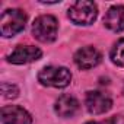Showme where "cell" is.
<instances>
[{"mask_svg":"<svg viewBox=\"0 0 124 124\" xmlns=\"http://www.w3.org/2000/svg\"><path fill=\"white\" fill-rule=\"evenodd\" d=\"M26 25V13L21 9H8L0 18V32L5 38L15 37L23 31Z\"/></svg>","mask_w":124,"mask_h":124,"instance_id":"6da1fadb","label":"cell"},{"mask_svg":"<svg viewBox=\"0 0 124 124\" xmlns=\"http://www.w3.org/2000/svg\"><path fill=\"white\" fill-rule=\"evenodd\" d=\"M98 16V8L93 2L79 0L69 8V18L76 25H91Z\"/></svg>","mask_w":124,"mask_h":124,"instance_id":"7a4b0ae2","label":"cell"},{"mask_svg":"<svg viewBox=\"0 0 124 124\" xmlns=\"http://www.w3.org/2000/svg\"><path fill=\"white\" fill-rule=\"evenodd\" d=\"M58 22L51 15L38 16L32 23V35L41 42H53L57 38Z\"/></svg>","mask_w":124,"mask_h":124,"instance_id":"3957f363","label":"cell"},{"mask_svg":"<svg viewBox=\"0 0 124 124\" xmlns=\"http://www.w3.org/2000/svg\"><path fill=\"white\" fill-rule=\"evenodd\" d=\"M38 80L44 86H51V88H66L72 82V73L66 67H54L48 66L44 67L38 73Z\"/></svg>","mask_w":124,"mask_h":124,"instance_id":"277c9868","label":"cell"},{"mask_svg":"<svg viewBox=\"0 0 124 124\" xmlns=\"http://www.w3.org/2000/svg\"><path fill=\"white\" fill-rule=\"evenodd\" d=\"M86 108L91 114H104L111 109L112 107V99L108 93L101 92V91H89L86 93L85 99Z\"/></svg>","mask_w":124,"mask_h":124,"instance_id":"5b68a950","label":"cell"},{"mask_svg":"<svg viewBox=\"0 0 124 124\" xmlns=\"http://www.w3.org/2000/svg\"><path fill=\"white\" fill-rule=\"evenodd\" d=\"M101 58H102L101 53L95 47L88 45V47H82V48H79L76 51V54H75V63L78 64L79 69L89 70V69H92V67H95V66L99 64Z\"/></svg>","mask_w":124,"mask_h":124,"instance_id":"8992f818","label":"cell"},{"mask_svg":"<svg viewBox=\"0 0 124 124\" xmlns=\"http://www.w3.org/2000/svg\"><path fill=\"white\" fill-rule=\"evenodd\" d=\"M41 55H42L41 50L34 45H18L13 50V53L8 57V60L9 63H13V64H28L39 60Z\"/></svg>","mask_w":124,"mask_h":124,"instance_id":"52a82bcc","label":"cell"},{"mask_svg":"<svg viewBox=\"0 0 124 124\" xmlns=\"http://www.w3.org/2000/svg\"><path fill=\"white\" fill-rule=\"evenodd\" d=\"M2 124H32V117L22 107L6 105L2 108Z\"/></svg>","mask_w":124,"mask_h":124,"instance_id":"ba28073f","label":"cell"},{"mask_svg":"<svg viewBox=\"0 0 124 124\" xmlns=\"http://www.w3.org/2000/svg\"><path fill=\"white\" fill-rule=\"evenodd\" d=\"M104 25L112 32L124 31V6H112L104 16Z\"/></svg>","mask_w":124,"mask_h":124,"instance_id":"9c48e42d","label":"cell"},{"mask_svg":"<svg viewBox=\"0 0 124 124\" xmlns=\"http://www.w3.org/2000/svg\"><path fill=\"white\" fill-rule=\"evenodd\" d=\"M79 108V102L75 96L72 95H61L57 101H55V105H54V109L55 112L63 117V118H67V117H73L76 114Z\"/></svg>","mask_w":124,"mask_h":124,"instance_id":"30bf717a","label":"cell"},{"mask_svg":"<svg viewBox=\"0 0 124 124\" xmlns=\"http://www.w3.org/2000/svg\"><path fill=\"white\" fill-rule=\"evenodd\" d=\"M111 61L117 66H124V38L115 42V45L111 50Z\"/></svg>","mask_w":124,"mask_h":124,"instance_id":"8fae6325","label":"cell"},{"mask_svg":"<svg viewBox=\"0 0 124 124\" xmlns=\"http://www.w3.org/2000/svg\"><path fill=\"white\" fill-rule=\"evenodd\" d=\"M2 93H3V96H5L6 99H15V98L19 95V89L16 88V85L3 82V83H2Z\"/></svg>","mask_w":124,"mask_h":124,"instance_id":"7c38bea8","label":"cell"},{"mask_svg":"<svg viewBox=\"0 0 124 124\" xmlns=\"http://www.w3.org/2000/svg\"><path fill=\"white\" fill-rule=\"evenodd\" d=\"M86 124H124V115H112L102 121H91Z\"/></svg>","mask_w":124,"mask_h":124,"instance_id":"4fadbf2b","label":"cell"},{"mask_svg":"<svg viewBox=\"0 0 124 124\" xmlns=\"http://www.w3.org/2000/svg\"><path fill=\"white\" fill-rule=\"evenodd\" d=\"M123 93H124V86H123Z\"/></svg>","mask_w":124,"mask_h":124,"instance_id":"5bb4252c","label":"cell"}]
</instances>
